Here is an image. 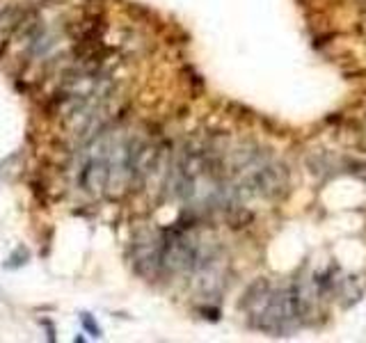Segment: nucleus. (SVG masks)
<instances>
[{"mask_svg": "<svg viewBox=\"0 0 366 343\" xmlns=\"http://www.w3.org/2000/svg\"><path fill=\"white\" fill-rule=\"evenodd\" d=\"M236 178H238L236 190L261 199H275L284 195L288 186L286 167L261 151H245L236 161Z\"/></svg>", "mask_w": 366, "mask_h": 343, "instance_id": "f257e3e1", "label": "nucleus"}, {"mask_svg": "<svg viewBox=\"0 0 366 343\" xmlns=\"http://www.w3.org/2000/svg\"><path fill=\"white\" fill-rule=\"evenodd\" d=\"M28 261H30V250H28L26 245H18L16 250L7 256V261L3 263V268L5 270H18V268H23Z\"/></svg>", "mask_w": 366, "mask_h": 343, "instance_id": "f03ea898", "label": "nucleus"}, {"mask_svg": "<svg viewBox=\"0 0 366 343\" xmlns=\"http://www.w3.org/2000/svg\"><path fill=\"white\" fill-rule=\"evenodd\" d=\"M80 323H83V330L87 332L89 336H94V339H101V336H103V332H101V327H99V323L94 321V318L89 316L87 311L80 313Z\"/></svg>", "mask_w": 366, "mask_h": 343, "instance_id": "7ed1b4c3", "label": "nucleus"}, {"mask_svg": "<svg viewBox=\"0 0 366 343\" xmlns=\"http://www.w3.org/2000/svg\"><path fill=\"white\" fill-rule=\"evenodd\" d=\"M39 323L46 327V339H48L51 343H53V341H55V327H53V323H51L48 318H41Z\"/></svg>", "mask_w": 366, "mask_h": 343, "instance_id": "20e7f679", "label": "nucleus"}]
</instances>
